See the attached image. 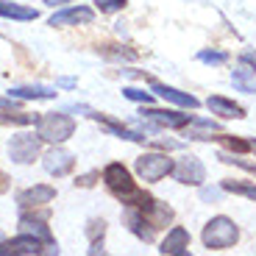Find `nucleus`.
I'll return each instance as SVG.
<instances>
[{
  "mask_svg": "<svg viewBox=\"0 0 256 256\" xmlns=\"http://www.w3.org/2000/svg\"><path fill=\"white\" fill-rule=\"evenodd\" d=\"M195 126H198V128H192L186 136H192V140H214L212 134L218 131V126H214L212 120H195Z\"/></svg>",
  "mask_w": 256,
  "mask_h": 256,
  "instance_id": "22",
  "label": "nucleus"
},
{
  "mask_svg": "<svg viewBox=\"0 0 256 256\" xmlns=\"http://www.w3.org/2000/svg\"><path fill=\"white\" fill-rule=\"evenodd\" d=\"M39 134H17L12 136V142H8V156H12V162H17V164H31L34 159L39 156Z\"/></svg>",
  "mask_w": 256,
  "mask_h": 256,
  "instance_id": "5",
  "label": "nucleus"
},
{
  "mask_svg": "<svg viewBox=\"0 0 256 256\" xmlns=\"http://www.w3.org/2000/svg\"><path fill=\"white\" fill-rule=\"evenodd\" d=\"M206 106H209L212 114H220V117H245L242 106H237L234 100H226V98H220V95L209 98V100H206Z\"/></svg>",
  "mask_w": 256,
  "mask_h": 256,
  "instance_id": "17",
  "label": "nucleus"
},
{
  "mask_svg": "<svg viewBox=\"0 0 256 256\" xmlns=\"http://www.w3.org/2000/svg\"><path fill=\"white\" fill-rule=\"evenodd\" d=\"M0 242H3V231H0Z\"/></svg>",
  "mask_w": 256,
  "mask_h": 256,
  "instance_id": "36",
  "label": "nucleus"
},
{
  "mask_svg": "<svg viewBox=\"0 0 256 256\" xmlns=\"http://www.w3.org/2000/svg\"><path fill=\"white\" fill-rule=\"evenodd\" d=\"M0 122H8V126H31L34 122V114H22V112H3L0 114Z\"/></svg>",
  "mask_w": 256,
  "mask_h": 256,
  "instance_id": "24",
  "label": "nucleus"
},
{
  "mask_svg": "<svg viewBox=\"0 0 256 256\" xmlns=\"http://www.w3.org/2000/svg\"><path fill=\"white\" fill-rule=\"evenodd\" d=\"M122 95L128 98V100H136V103H150L154 98H150V92H145V90H134V86H128V90H122Z\"/></svg>",
  "mask_w": 256,
  "mask_h": 256,
  "instance_id": "26",
  "label": "nucleus"
},
{
  "mask_svg": "<svg viewBox=\"0 0 256 256\" xmlns=\"http://www.w3.org/2000/svg\"><path fill=\"white\" fill-rule=\"evenodd\" d=\"M45 218L48 214H22L20 218V234H31V237H36L39 242H45V245H53V234L50 228L45 226Z\"/></svg>",
  "mask_w": 256,
  "mask_h": 256,
  "instance_id": "9",
  "label": "nucleus"
},
{
  "mask_svg": "<svg viewBox=\"0 0 256 256\" xmlns=\"http://www.w3.org/2000/svg\"><path fill=\"white\" fill-rule=\"evenodd\" d=\"M103 181H106V186L112 190V195H117L126 206H136L145 198V192L136 190V184L131 181V173H128L120 162H112V164L103 170Z\"/></svg>",
  "mask_w": 256,
  "mask_h": 256,
  "instance_id": "1",
  "label": "nucleus"
},
{
  "mask_svg": "<svg viewBox=\"0 0 256 256\" xmlns=\"http://www.w3.org/2000/svg\"><path fill=\"white\" fill-rule=\"evenodd\" d=\"M242 62H245V64H254V67H256V53L245 50V53H242Z\"/></svg>",
  "mask_w": 256,
  "mask_h": 256,
  "instance_id": "31",
  "label": "nucleus"
},
{
  "mask_svg": "<svg viewBox=\"0 0 256 256\" xmlns=\"http://www.w3.org/2000/svg\"><path fill=\"white\" fill-rule=\"evenodd\" d=\"M48 6H62V3H70V0H45Z\"/></svg>",
  "mask_w": 256,
  "mask_h": 256,
  "instance_id": "35",
  "label": "nucleus"
},
{
  "mask_svg": "<svg viewBox=\"0 0 256 256\" xmlns=\"http://www.w3.org/2000/svg\"><path fill=\"white\" fill-rule=\"evenodd\" d=\"M98 122H103V128H109L112 134H117L120 140H131V142H145V134H136V131H131V128L120 126L117 120H109V117H103V114H92Z\"/></svg>",
  "mask_w": 256,
  "mask_h": 256,
  "instance_id": "18",
  "label": "nucleus"
},
{
  "mask_svg": "<svg viewBox=\"0 0 256 256\" xmlns=\"http://www.w3.org/2000/svg\"><path fill=\"white\" fill-rule=\"evenodd\" d=\"M218 140L223 142V145H228L231 150H240V154L248 150V142H242V140H234V136H218Z\"/></svg>",
  "mask_w": 256,
  "mask_h": 256,
  "instance_id": "29",
  "label": "nucleus"
},
{
  "mask_svg": "<svg viewBox=\"0 0 256 256\" xmlns=\"http://www.w3.org/2000/svg\"><path fill=\"white\" fill-rule=\"evenodd\" d=\"M8 106H14V95L12 98H0V109H8Z\"/></svg>",
  "mask_w": 256,
  "mask_h": 256,
  "instance_id": "33",
  "label": "nucleus"
},
{
  "mask_svg": "<svg viewBox=\"0 0 256 256\" xmlns=\"http://www.w3.org/2000/svg\"><path fill=\"white\" fill-rule=\"evenodd\" d=\"M72 131H76V122H72V117L67 114H45L36 120V134L42 142H53V145H58V142L70 140Z\"/></svg>",
  "mask_w": 256,
  "mask_h": 256,
  "instance_id": "3",
  "label": "nucleus"
},
{
  "mask_svg": "<svg viewBox=\"0 0 256 256\" xmlns=\"http://www.w3.org/2000/svg\"><path fill=\"white\" fill-rule=\"evenodd\" d=\"M136 173L145 181H159L167 173H173V162L167 159L164 154H145L136 159Z\"/></svg>",
  "mask_w": 256,
  "mask_h": 256,
  "instance_id": "4",
  "label": "nucleus"
},
{
  "mask_svg": "<svg viewBox=\"0 0 256 256\" xmlns=\"http://www.w3.org/2000/svg\"><path fill=\"white\" fill-rule=\"evenodd\" d=\"M0 17H8V20H36L39 14L34 12V8L17 6V3H8V0H0Z\"/></svg>",
  "mask_w": 256,
  "mask_h": 256,
  "instance_id": "20",
  "label": "nucleus"
},
{
  "mask_svg": "<svg viewBox=\"0 0 256 256\" xmlns=\"http://www.w3.org/2000/svg\"><path fill=\"white\" fill-rule=\"evenodd\" d=\"M186 248H190V231L181 228V226H176V228H170V234L164 237V242H162V254H186Z\"/></svg>",
  "mask_w": 256,
  "mask_h": 256,
  "instance_id": "15",
  "label": "nucleus"
},
{
  "mask_svg": "<svg viewBox=\"0 0 256 256\" xmlns=\"http://www.w3.org/2000/svg\"><path fill=\"white\" fill-rule=\"evenodd\" d=\"M198 58H200V62H206V64H223L228 56H226L223 50H200Z\"/></svg>",
  "mask_w": 256,
  "mask_h": 256,
  "instance_id": "27",
  "label": "nucleus"
},
{
  "mask_svg": "<svg viewBox=\"0 0 256 256\" xmlns=\"http://www.w3.org/2000/svg\"><path fill=\"white\" fill-rule=\"evenodd\" d=\"M154 92L159 98H164V100L176 103V106H184V109H198V98L186 95V92H181V90H173V86H167V84L154 81Z\"/></svg>",
  "mask_w": 256,
  "mask_h": 256,
  "instance_id": "14",
  "label": "nucleus"
},
{
  "mask_svg": "<svg viewBox=\"0 0 256 256\" xmlns=\"http://www.w3.org/2000/svg\"><path fill=\"white\" fill-rule=\"evenodd\" d=\"M56 198V190L48 184H34L28 186V190H22L17 195V204L22 206V209H36V206H45L50 204V200Z\"/></svg>",
  "mask_w": 256,
  "mask_h": 256,
  "instance_id": "8",
  "label": "nucleus"
},
{
  "mask_svg": "<svg viewBox=\"0 0 256 256\" xmlns=\"http://www.w3.org/2000/svg\"><path fill=\"white\" fill-rule=\"evenodd\" d=\"M250 148H254V150H256V142H254V145H250Z\"/></svg>",
  "mask_w": 256,
  "mask_h": 256,
  "instance_id": "37",
  "label": "nucleus"
},
{
  "mask_svg": "<svg viewBox=\"0 0 256 256\" xmlns=\"http://www.w3.org/2000/svg\"><path fill=\"white\" fill-rule=\"evenodd\" d=\"M95 178H98V173H86V176H81V178H78L76 184H81V186H92V184H95Z\"/></svg>",
  "mask_w": 256,
  "mask_h": 256,
  "instance_id": "30",
  "label": "nucleus"
},
{
  "mask_svg": "<svg viewBox=\"0 0 256 256\" xmlns=\"http://www.w3.org/2000/svg\"><path fill=\"white\" fill-rule=\"evenodd\" d=\"M126 226H128V231H131V234H136V237L145 240V242H150V240H154V231L156 228L148 223L145 214H142L136 206H128V209H126Z\"/></svg>",
  "mask_w": 256,
  "mask_h": 256,
  "instance_id": "11",
  "label": "nucleus"
},
{
  "mask_svg": "<svg viewBox=\"0 0 256 256\" xmlns=\"http://www.w3.org/2000/svg\"><path fill=\"white\" fill-rule=\"evenodd\" d=\"M0 254H42V242L31 234H20L17 240H3L0 242Z\"/></svg>",
  "mask_w": 256,
  "mask_h": 256,
  "instance_id": "13",
  "label": "nucleus"
},
{
  "mask_svg": "<svg viewBox=\"0 0 256 256\" xmlns=\"http://www.w3.org/2000/svg\"><path fill=\"white\" fill-rule=\"evenodd\" d=\"M95 20V12L92 8H67V12H58L50 17V26H78V22H92Z\"/></svg>",
  "mask_w": 256,
  "mask_h": 256,
  "instance_id": "16",
  "label": "nucleus"
},
{
  "mask_svg": "<svg viewBox=\"0 0 256 256\" xmlns=\"http://www.w3.org/2000/svg\"><path fill=\"white\" fill-rule=\"evenodd\" d=\"M136 209L145 214V220L154 226V228H164V226L173 220V209L167 204H162V200H154L150 195H145V198L136 204Z\"/></svg>",
  "mask_w": 256,
  "mask_h": 256,
  "instance_id": "6",
  "label": "nucleus"
},
{
  "mask_svg": "<svg viewBox=\"0 0 256 256\" xmlns=\"http://www.w3.org/2000/svg\"><path fill=\"white\" fill-rule=\"evenodd\" d=\"M226 192H237V195H245V198L256 200V184H240V181H223Z\"/></svg>",
  "mask_w": 256,
  "mask_h": 256,
  "instance_id": "23",
  "label": "nucleus"
},
{
  "mask_svg": "<svg viewBox=\"0 0 256 256\" xmlns=\"http://www.w3.org/2000/svg\"><path fill=\"white\" fill-rule=\"evenodd\" d=\"M8 190V178L6 176H0V192H6Z\"/></svg>",
  "mask_w": 256,
  "mask_h": 256,
  "instance_id": "34",
  "label": "nucleus"
},
{
  "mask_svg": "<svg viewBox=\"0 0 256 256\" xmlns=\"http://www.w3.org/2000/svg\"><path fill=\"white\" fill-rule=\"evenodd\" d=\"M8 95H14L17 100H48V98L56 95V90H48V86H14Z\"/></svg>",
  "mask_w": 256,
  "mask_h": 256,
  "instance_id": "19",
  "label": "nucleus"
},
{
  "mask_svg": "<svg viewBox=\"0 0 256 256\" xmlns=\"http://www.w3.org/2000/svg\"><path fill=\"white\" fill-rule=\"evenodd\" d=\"M204 198H206V200H218L220 192H218V190H204Z\"/></svg>",
  "mask_w": 256,
  "mask_h": 256,
  "instance_id": "32",
  "label": "nucleus"
},
{
  "mask_svg": "<svg viewBox=\"0 0 256 256\" xmlns=\"http://www.w3.org/2000/svg\"><path fill=\"white\" fill-rule=\"evenodd\" d=\"M173 176H176V181H181V184L200 186L206 181V167L200 164V159H195V156H184V159L173 167Z\"/></svg>",
  "mask_w": 256,
  "mask_h": 256,
  "instance_id": "7",
  "label": "nucleus"
},
{
  "mask_svg": "<svg viewBox=\"0 0 256 256\" xmlns=\"http://www.w3.org/2000/svg\"><path fill=\"white\" fill-rule=\"evenodd\" d=\"M45 170L50 176H67L72 170V164H76V159H72V154H67V150H62V148H53V150H48L45 154Z\"/></svg>",
  "mask_w": 256,
  "mask_h": 256,
  "instance_id": "10",
  "label": "nucleus"
},
{
  "mask_svg": "<svg viewBox=\"0 0 256 256\" xmlns=\"http://www.w3.org/2000/svg\"><path fill=\"white\" fill-rule=\"evenodd\" d=\"M95 3L103 14H114V12H120V8H126L128 0H95Z\"/></svg>",
  "mask_w": 256,
  "mask_h": 256,
  "instance_id": "25",
  "label": "nucleus"
},
{
  "mask_svg": "<svg viewBox=\"0 0 256 256\" xmlns=\"http://www.w3.org/2000/svg\"><path fill=\"white\" fill-rule=\"evenodd\" d=\"M237 237H240V231L234 226V220H228V218H212L204 228V245L212 250L231 248L237 242Z\"/></svg>",
  "mask_w": 256,
  "mask_h": 256,
  "instance_id": "2",
  "label": "nucleus"
},
{
  "mask_svg": "<svg viewBox=\"0 0 256 256\" xmlns=\"http://www.w3.org/2000/svg\"><path fill=\"white\" fill-rule=\"evenodd\" d=\"M142 117L156 126H167V128H184L186 122H192L190 114H178V112H162V109H142Z\"/></svg>",
  "mask_w": 256,
  "mask_h": 256,
  "instance_id": "12",
  "label": "nucleus"
},
{
  "mask_svg": "<svg viewBox=\"0 0 256 256\" xmlns=\"http://www.w3.org/2000/svg\"><path fill=\"white\" fill-rule=\"evenodd\" d=\"M231 81H234V90H240V92H256V76L248 67H237L231 72Z\"/></svg>",
  "mask_w": 256,
  "mask_h": 256,
  "instance_id": "21",
  "label": "nucleus"
},
{
  "mask_svg": "<svg viewBox=\"0 0 256 256\" xmlns=\"http://www.w3.org/2000/svg\"><path fill=\"white\" fill-rule=\"evenodd\" d=\"M103 231H106V223H103V220H90V228H86V234H90L92 242H95L98 237L103 240Z\"/></svg>",
  "mask_w": 256,
  "mask_h": 256,
  "instance_id": "28",
  "label": "nucleus"
}]
</instances>
